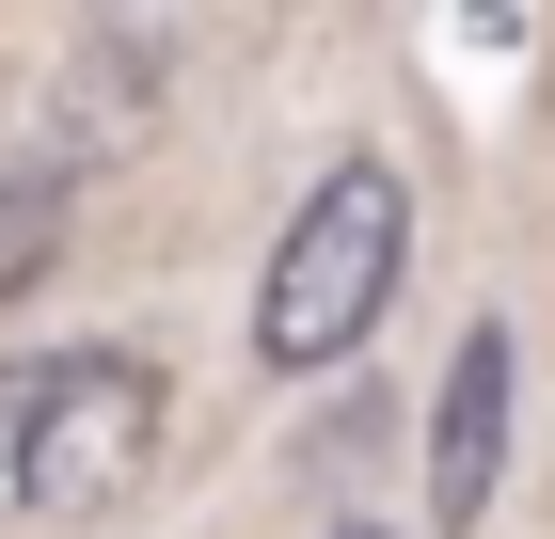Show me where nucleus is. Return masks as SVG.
<instances>
[{
  "label": "nucleus",
  "instance_id": "f257e3e1",
  "mask_svg": "<svg viewBox=\"0 0 555 539\" xmlns=\"http://www.w3.org/2000/svg\"><path fill=\"white\" fill-rule=\"evenodd\" d=\"M397 270H413V191L382 159H334L301 191V222L270 239V286H255V349L270 365H349L382 333Z\"/></svg>",
  "mask_w": 555,
  "mask_h": 539
},
{
  "label": "nucleus",
  "instance_id": "f03ea898",
  "mask_svg": "<svg viewBox=\"0 0 555 539\" xmlns=\"http://www.w3.org/2000/svg\"><path fill=\"white\" fill-rule=\"evenodd\" d=\"M143 460H159V365H143V349H48V365L0 397V492L33 508V524L128 508Z\"/></svg>",
  "mask_w": 555,
  "mask_h": 539
},
{
  "label": "nucleus",
  "instance_id": "7ed1b4c3",
  "mask_svg": "<svg viewBox=\"0 0 555 539\" xmlns=\"http://www.w3.org/2000/svg\"><path fill=\"white\" fill-rule=\"evenodd\" d=\"M508 381H524L508 318H476L461 349H444V413H428V524L444 539L492 524V492H508Z\"/></svg>",
  "mask_w": 555,
  "mask_h": 539
},
{
  "label": "nucleus",
  "instance_id": "20e7f679",
  "mask_svg": "<svg viewBox=\"0 0 555 539\" xmlns=\"http://www.w3.org/2000/svg\"><path fill=\"white\" fill-rule=\"evenodd\" d=\"M48 254H64V191L48 175H0V301H33Z\"/></svg>",
  "mask_w": 555,
  "mask_h": 539
},
{
  "label": "nucleus",
  "instance_id": "39448f33",
  "mask_svg": "<svg viewBox=\"0 0 555 539\" xmlns=\"http://www.w3.org/2000/svg\"><path fill=\"white\" fill-rule=\"evenodd\" d=\"M334 539H382V524H334Z\"/></svg>",
  "mask_w": 555,
  "mask_h": 539
}]
</instances>
